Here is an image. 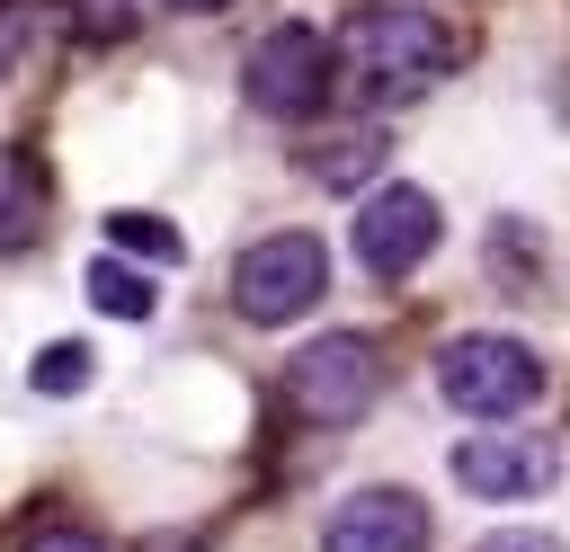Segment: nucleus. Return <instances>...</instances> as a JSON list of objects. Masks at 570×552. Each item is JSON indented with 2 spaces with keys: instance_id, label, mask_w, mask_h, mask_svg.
Masks as SVG:
<instances>
[{
  "instance_id": "f8f14e48",
  "label": "nucleus",
  "mask_w": 570,
  "mask_h": 552,
  "mask_svg": "<svg viewBox=\"0 0 570 552\" xmlns=\"http://www.w3.org/2000/svg\"><path fill=\"white\" fill-rule=\"evenodd\" d=\"M374 160H383V134H338V142H312V178H321V187H356V178H374Z\"/></svg>"
},
{
  "instance_id": "39448f33",
  "label": "nucleus",
  "mask_w": 570,
  "mask_h": 552,
  "mask_svg": "<svg viewBox=\"0 0 570 552\" xmlns=\"http://www.w3.org/2000/svg\"><path fill=\"white\" fill-rule=\"evenodd\" d=\"M321 294H330V249H321V231H267V240H249L240 267H232V312H240L249 329H285V321H303Z\"/></svg>"
},
{
  "instance_id": "2eb2a0df",
  "label": "nucleus",
  "mask_w": 570,
  "mask_h": 552,
  "mask_svg": "<svg viewBox=\"0 0 570 552\" xmlns=\"http://www.w3.org/2000/svg\"><path fill=\"white\" fill-rule=\"evenodd\" d=\"M18 53H27V0H0V80L18 71Z\"/></svg>"
},
{
  "instance_id": "ddd939ff",
  "label": "nucleus",
  "mask_w": 570,
  "mask_h": 552,
  "mask_svg": "<svg viewBox=\"0 0 570 552\" xmlns=\"http://www.w3.org/2000/svg\"><path fill=\"white\" fill-rule=\"evenodd\" d=\"M27 383H36V392H53V401H71V392L89 383V347H80V338H53V347L27 365Z\"/></svg>"
},
{
  "instance_id": "9d476101",
  "label": "nucleus",
  "mask_w": 570,
  "mask_h": 552,
  "mask_svg": "<svg viewBox=\"0 0 570 552\" xmlns=\"http://www.w3.org/2000/svg\"><path fill=\"white\" fill-rule=\"evenodd\" d=\"M80 285H89V303H98L107 321H151V312H160L151 276H142L134 258H116V249H107V258H89V276H80Z\"/></svg>"
},
{
  "instance_id": "a211bd4d",
  "label": "nucleus",
  "mask_w": 570,
  "mask_h": 552,
  "mask_svg": "<svg viewBox=\"0 0 570 552\" xmlns=\"http://www.w3.org/2000/svg\"><path fill=\"white\" fill-rule=\"evenodd\" d=\"M160 9H178V18H214V9H232V0H160Z\"/></svg>"
},
{
  "instance_id": "f257e3e1",
  "label": "nucleus",
  "mask_w": 570,
  "mask_h": 552,
  "mask_svg": "<svg viewBox=\"0 0 570 552\" xmlns=\"http://www.w3.org/2000/svg\"><path fill=\"white\" fill-rule=\"evenodd\" d=\"M454 62H463V36H454L436 9H410V0H374V9H356L347 36H338V71H347L365 98H383V107L419 98V89L445 80Z\"/></svg>"
},
{
  "instance_id": "f3484780",
  "label": "nucleus",
  "mask_w": 570,
  "mask_h": 552,
  "mask_svg": "<svg viewBox=\"0 0 570 552\" xmlns=\"http://www.w3.org/2000/svg\"><path fill=\"white\" fill-rule=\"evenodd\" d=\"M142 552H214V543H205V534H151Z\"/></svg>"
},
{
  "instance_id": "9b49d317",
  "label": "nucleus",
  "mask_w": 570,
  "mask_h": 552,
  "mask_svg": "<svg viewBox=\"0 0 570 552\" xmlns=\"http://www.w3.org/2000/svg\"><path fill=\"white\" fill-rule=\"evenodd\" d=\"M107 249L116 258H151V267H178L187 258L178 223H160V214H107Z\"/></svg>"
},
{
  "instance_id": "0eeeda50",
  "label": "nucleus",
  "mask_w": 570,
  "mask_h": 552,
  "mask_svg": "<svg viewBox=\"0 0 570 552\" xmlns=\"http://www.w3.org/2000/svg\"><path fill=\"white\" fill-rule=\"evenodd\" d=\"M454 490H472V499H543L552 481H561V445L543 436V427H481V436H463L454 454Z\"/></svg>"
},
{
  "instance_id": "dca6fc26",
  "label": "nucleus",
  "mask_w": 570,
  "mask_h": 552,
  "mask_svg": "<svg viewBox=\"0 0 570 552\" xmlns=\"http://www.w3.org/2000/svg\"><path fill=\"white\" fill-rule=\"evenodd\" d=\"M481 552H561V534H543V525H499Z\"/></svg>"
},
{
  "instance_id": "20e7f679",
  "label": "nucleus",
  "mask_w": 570,
  "mask_h": 552,
  "mask_svg": "<svg viewBox=\"0 0 570 552\" xmlns=\"http://www.w3.org/2000/svg\"><path fill=\"white\" fill-rule=\"evenodd\" d=\"M383 401V347L356 338V329H330L312 347L285 356V410L312 418V427H356L365 410Z\"/></svg>"
},
{
  "instance_id": "4468645a",
  "label": "nucleus",
  "mask_w": 570,
  "mask_h": 552,
  "mask_svg": "<svg viewBox=\"0 0 570 552\" xmlns=\"http://www.w3.org/2000/svg\"><path fill=\"white\" fill-rule=\"evenodd\" d=\"M18 552H107V543H98L89 525H36V534H27Z\"/></svg>"
},
{
  "instance_id": "423d86ee",
  "label": "nucleus",
  "mask_w": 570,
  "mask_h": 552,
  "mask_svg": "<svg viewBox=\"0 0 570 552\" xmlns=\"http://www.w3.org/2000/svg\"><path fill=\"white\" fill-rule=\"evenodd\" d=\"M356 267L365 276H383V285H401V276H419L428 258H436V240H445V205L428 196V187H410V178H392V187H374L365 205H356Z\"/></svg>"
},
{
  "instance_id": "6e6552de",
  "label": "nucleus",
  "mask_w": 570,
  "mask_h": 552,
  "mask_svg": "<svg viewBox=\"0 0 570 552\" xmlns=\"http://www.w3.org/2000/svg\"><path fill=\"white\" fill-rule=\"evenodd\" d=\"M428 534H436L428 499H419V490H392V481L347 490V499L321 516V552H428Z\"/></svg>"
},
{
  "instance_id": "f03ea898",
  "label": "nucleus",
  "mask_w": 570,
  "mask_h": 552,
  "mask_svg": "<svg viewBox=\"0 0 570 552\" xmlns=\"http://www.w3.org/2000/svg\"><path fill=\"white\" fill-rule=\"evenodd\" d=\"M436 401L481 418V427H508L543 401V356L508 329H463V338L436 347Z\"/></svg>"
},
{
  "instance_id": "7ed1b4c3",
  "label": "nucleus",
  "mask_w": 570,
  "mask_h": 552,
  "mask_svg": "<svg viewBox=\"0 0 570 552\" xmlns=\"http://www.w3.org/2000/svg\"><path fill=\"white\" fill-rule=\"evenodd\" d=\"M330 89H338V45H330L321 27H303V18L267 27V36L240 53V98H249L258 116H276V125L321 116Z\"/></svg>"
},
{
  "instance_id": "1a4fd4ad",
  "label": "nucleus",
  "mask_w": 570,
  "mask_h": 552,
  "mask_svg": "<svg viewBox=\"0 0 570 552\" xmlns=\"http://www.w3.org/2000/svg\"><path fill=\"white\" fill-rule=\"evenodd\" d=\"M45 223V169L27 151H0V249H27Z\"/></svg>"
}]
</instances>
